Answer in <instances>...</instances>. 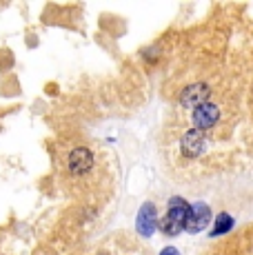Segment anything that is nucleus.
Masks as SVG:
<instances>
[{"label":"nucleus","instance_id":"nucleus-1","mask_svg":"<svg viewBox=\"0 0 253 255\" xmlns=\"http://www.w3.org/2000/svg\"><path fill=\"white\" fill-rule=\"evenodd\" d=\"M189 211H191V204L182 198H171L169 200V209L167 215L162 220V231L167 235H178L187 227V220H189Z\"/></svg>","mask_w":253,"mask_h":255},{"label":"nucleus","instance_id":"nucleus-2","mask_svg":"<svg viewBox=\"0 0 253 255\" xmlns=\"http://www.w3.org/2000/svg\"><path fill=\"white\" fill-rule=\"evenodd\" d=\"M67 166H69V173L74 178H85L91 171V166H94V153L89 149H85V146H78L67 158Z\"/></svg>","mask_w":253,"mask_h":255},{"label":"nucleus","instance_id":"nucleus-3","mask_svg":"<svg viewBox=\"0 0 253 255\" xmlns=\"http://www.w3.org/2000/svg\"><path fill=\"white\" fill-rule=\"evenodd\" d=\"M209 93H211V89H209V85H204V82H196V85H189L187 89H182V93H180V105L187 107V109H198L200 105H204V102H209Z\"/></svg>","mask_w":253,"mask_h":255},{"label":"nucleus","instance_id":"nucleus-4","mask_svg":"<svg viewBox=\"0 0 253 255\" xmlns=\"http://www.w3.org/2000/svg\"><path fill=\"white\" fill-rule=\"evenodd\" d=\"M209 220H211V209H209L204 202H193L191 211H189V220H187L184 231L200 233V231H204V229L209 227Z\"/></svg>","mask_w":253,"mask_h":255},{"label":"nucleus","instance_id":"nucleus-5","mask_svg":"<svg viewBox=\"0 0 253 255\" xmlns=\"http://www.w3.org/2000/svg\"><path fill=\"white\" fill-rule=\"evenodd\" d=\"M155 224H158V209L151 202H144L138 211V220H135V229L140 235L149 238L155 231Z\"/></svg>","mask_w":253,"mask_h":255},{"label":"nucleus","instance_id":"nucleus-6","mask_svg":"<svg viewBox=\"0 0 253 255\" xmlns=\"http://www.w3.org/2000/svg\"><path fill=\"white\" fill-rule=\"evenodd\" d=\"M191 118H193L196 129L207 131V129H211V127L218 122V118H220V109H218L213 102H204V105H200L198 109H193Z\"/></svg>","mask_w":253,"mask_h":255},{"label":"nucleus","instance_id":"nucleus-7","mask_svg":"<svg viewBox=\"0 0 253 255\" xmlns=\"http://www.w3.org/2000/svg\"><path fill=\"white\" fill-rule=\"evenodd\" d=\"M207 149V138H204V131L200 129H191L182 135V153L187 158H198L202 151Z\"/></svg>","mask_w":253,"mask_h":255},{"label":"nucleus","instance_id":"nucleus-8","mask_svg":"<svg viewBox=\"0 0 253 255\" xmlns=\"http://www.w3.org/2000/svg\"><path fill=\"white\" fill-rule=\"evenodd\" d=\"M231 227H233V218H231V215H229V213H218V220H216V224H213L211 235H222V233L231 231Z\"/></svg>","mask_w":253,"mask_h":255},{"label":"nucleus","instance_id":"nucleus-9","mask_svg":"<svg viewBox=\"0 0 253 255\" xmlns=\"http://www.w3.org/2000/svg\"><path fill=\"white\" fill-rule=\"evenodd\" d=\"M160 255H180L178 249H173V247H164L162 251H160Z\"/></svg>","mask_w":253,"mask_h":255}]
</instances>
